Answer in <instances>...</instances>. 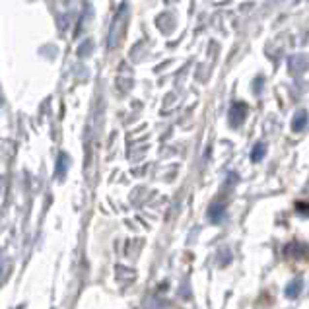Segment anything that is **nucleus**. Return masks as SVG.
Returning a JSON list of instances; mask_svg holds the SVG:
<instances>
[{
  "label": "nucleus",
  "instance_id": "nucleus-7",
  "mask_svg": "<svg viewBox=\"0 0 309 309\" xmlns=\"http://www.w3.org/2000/svg\"><path fill=\"white\" fill-rule=\"evenodd\" d=\"M66 169H68V155L60 154L58 155V163H57V177L62 179L64 173H66Z\"/></svg>",
  "mask_w": 309,
  "mask_h": 309
},
{
  "label": "nucleus",
  "instance_id": "nucleus-3",
  "mask_svg": "<svg viewBox=\"0 0 309 309\" xmlns=\"http://www.w3.org/2000/svg\"><path fill=\"white\" fill-rule=\"evenodd\" d=\"M284 253H286V257H290V259H306V255H308V247H306V243L292 241V243H288V245H286Z\"/></svg>",
  "mask_w": 309,
  "mask_h": 309
},
{
  "label": "nucleus",
  "instance_id": "nucleus-1",
  "mask_svg": "<svg viewBox=\"0 0 309 309\" xmlns=\"http://www.w3.org/2000/svg\"><path fill=\"white\" fill-rule=\"evenodd\" d=\"M127 18H129V4L123 2L121 8L117 10L113 21H111V27H109V39H107V47L109 49H117L123 41V35L127 31Z\"/></svg>",
  "mask_w": 309,
  "mask_h": 309
},
{
  "label": "nucleus",
  "instance_id": "nucleus-2",
  "mask_svg": "<svg viewBox=\"0 0 309 309\" xmlns=\"http://www.w3.org/2000/svg\"><path fill=\"white\" fill-rule=\"evenodd\" d=\"M245 117H247V105L241 103V101L233 103L232 109H230V125L232 127H239V125H243Z\"/></svg>",
  "mask_w": 309,
  "mask_h": 309
},
{
  "label": "nucleus",
  "instance_id": "nucleus-10",
  "mask_svg": "<svg viewBox=\"0 0 309 309\" xmlns=\"http://www.w3.org/2000/svg\"><path fill=\"white\" fill-rule=\"evenodd\" d=\"M0 263H2V261H0ZM0 274H2V265H0Z\"/></svg>",
  "mask_w": 309,
  "mask_h": 309
},
{
  "label": "nucleus",
  "instance_id": "nucleus-9",
  "mask_svg": "<svg viewBox=\"0 0 309 309\" xmlns=\"http://www.w3.org/2000/svg\"><path fill=\"white\" fill-rule=\"evenodd\" d=\"M90 49H92V41L88 39V41H84V43L78 47V57H82V58L88 57V55H90Z\"/></svg>",
  "mask_w": 309,
  "mask_h": 309
},
{
  "label": "nucleus",
  "instance_id": "nucleus-4",
  "mask_svg": "<svg viewBox=\"0 0 309 309\" xmlns=\"http://www.w3.org/2000/svg\"><path fill=\"white\" fill-rule=\"evenodd\" d=\"M306 127H308V111L296 113L294 119H292V129L296 133H302V131H306Z\"/></svg>",
  "mask_w": 309,
  "mask_h": 309
},
{
  "label": "nucleus",
  "instance_id": "nucleus-5",
  "mask_svg": "<svg viewBox=\"0 0 309 309\" xmlns=\"http://www.w3.org/2000/svg\"><path fill=\"white\" fill-rule=\"evenodd\" d=\"M300 292H302V280H292V282L286 286V296L292 298V300L298 298Z\"/></svg>",
  "mask_w": 309,
  "mask_h": 309
},
{
  "label": "nucleus",
  "instance_id": "nucleus-6",
  "mask_svg": "<svg viewBox=\"0 0 309 309\" xmlns=\"http://www.w3.org/2000/svg\"><path fill=\"white\" fill-rule=\"evenodd\" d=\"M224 216V204H212L210 210H208V218L212 222H220Z\"/></svg>",
  "mask_w": 309,
  "mask_h": 309
},
{
  "label": "nucleus",
  "instance_id": "nucleus-8",
  "mask_svg": "<svg viewBox=\"0 0 309 309\" xmlns=\"http://www.w3.org/2000/svg\"><path fill=\"white\" fill-rule=\"evenodd\" d=\"M265 154H267V146H265L263 142H259V144H255V148L251 150V159H253V161H261Z\"/></svg>",
  "mask_w": 309,
  "mask_h": 309
}]
</instances>
